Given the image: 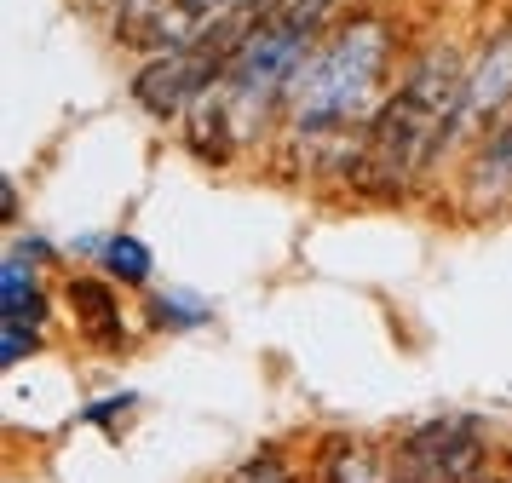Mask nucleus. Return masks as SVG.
<instances>
[{"mask_svg": "<svg viewBox=\"0 0 512 483\" xmlns=\"http://www.w3.org/2000/svg\"><path fill=\"white\" fill-rule=\"evenodd\" d=\"M328 12H334V0H288V6H277V12L242 41V52H236L231 69H225V81L190 110L196 144H202L208 156L236 150V144L265 121V110H271L277 98H288V87H294V75H300L305 58H311L317 29H323Z\"/></svg>", "mask_w": 512, "mask_h": 483, "instance_id": "1", "label": "nucleus"}, {"mask_svg": "<svg viewBox=\"0 0 512 483\" xmlns=\"http://www.w3.org/2000/svg\"><path fill=\"white\" fill-rule=\"evenodd\" d=\"M461 58L443 46L426 52L403 87L374 110V127L357 150V184L380 190V196H403L409 184L438 161V150L455 138V115H461Z\"/></svg>", "mask_w": 512, "mask_h": 483, "instance_id": "2", "label": "nucleus"}, {"mask_svg": "<svg viewBox=\"0 0 512 483\" xmlns=\"http://www.w3.org/2000/svg\"><path fill=\"white\" fill-rule=\"evenodd\" d=\"M392 69V29L380 18H351L334 41H323L294 87L282 98V115L300 138H334L357 127L374 110V92Z\"/></svg>", "mask_w": 512, "mask_h": 483, "instance_id": "3", "label": "nucleus"}, {"mask_svg": "<svg viewBox=\"0 0 512 483\" xmlns=\"http://www.w3.org/2000/svg\"><path fill=\"white\" fill-rule=\"evenodd\" d=\"M271 6L277 0H127L121 6V41L162 58V52L213 41L236 18H254V12H271Z\"/></svg>", "mask_w": 512, "mask_h": 483, "instance_id": "4", "label": "nucleus"}, {"mask_svg": "<svg viewBox=\"0 0 512 483\" xmlns=\"http://www.w3.org/2000/svg\"><path fill=\"white\" fill-rule=\"evenodd\" d=\"M484 472V437L466 420H432L403 443V483H472Z\"/></svg>", "mask_w": 512, "mask_h": 483, "instance_id": "5", "label": "nucleus"}, {"mask_svg": "<svg viewBox=\"0 0 512 483\" xmlns=\"http://www.w3.org/2000/svg\"><path fill=\"white\" fill-rule=\"evenodd\" d=\"M507 110H512V23L495 29V35L484 41V52L466 64L455 133H489Z\"/></svg>", "mask_w": 512, "mask_h": 483, "instance_id": "6", "label": "nucleus"}, {"mask_svg": "<svg viewBox=\"0 0 512 483\" xmlns=\"http://www.w3.org/2000/svg\"><path fill=\"white\" fill-rule=\"evenodd\" d=\"M472 196L484 207H501L512 202V110L484 133V156L472 167Z\"/></svg>", "mask_w": 512, "mask_h": 483, "instance_id": "7", "label": "nucleus"}, {"mask_svg": "<svg viewBox=\"0 0 512 483\" xmlns=\"http://www.w3.org/2000/svg\"><path fill=\"white\" fill-rule=\"evenodd\" d=\"M0 311L6 322H41L47 317V294L35 282V259L29 253H12L6 271H0Z\"/></svg>", "mask_w": 512, "mask_h": 483, "instance_id": "8", "label": "nucleus"}, {"mask_svg": "<svg viewBox=\"0 0 512 483\" xmlns=\"http://www.w3.org/2000/svg\"><path fill=\"white\" fill-rule=\"evenodd\" d=\"M70 299L81 305L87 328H104V340H121V322H116V299H110V288H98V282H70Z\"/></svg>", "mask_w": 512, "mask_h": 483, "instance_id": "9", "label": "nucleus"}, {"mask_svg": "<svg viewBox=\"0 0 512 483\" xmlns=\"http://www.w3.org/2000/svg\"><path fill=\"white\" fill-rule=\"evenodd\" d=\"M104 265H110L121 282H144V276H150V248H144L139 236H110V242H104Z\"/></svg>", "mask_w": 512, "mask_h": 483, "instance_id": "10", "label": "nucleus"}, {"mask_svg": "<svg viewBox=\"0 0 512 483\" xmlns=\"http://www.w3.org/2000/svg\"><path fill=\"white\" fill-rule=\"evenodd\" d=\"M328 478H334V483H392L386 472H380V460H374L369 449H340L334 466H328Z\"/></svg>", "mask_w": 512, "mask_h": 483, "instance_id": "11", "label": "nucleus"}, {"mask_svg": "<svg viewBox=\"0 0 512 483\" xmlns=\"http://www.w3.org/2000/svg\"><path fill=\"white\" fill-rule=\"evenodd\" d=\"M35 340H41V322H6V328H0V363H18V357H29V351H35Z\"/></svg>", "mask_w": 512, "mask_h": 483, "instance_id": "12", "label": "nucleus"}, {"mask_svg": "<svg viewBox=\"0 0 512 483\" xmlns=\"http://www.w3.org/2000/svg\"><path fill=\"white\" fill-rule=\"evenodd\" d=\"M116 6H127V0H116Z\"/></svg>", "mask_w": 512, "mask_h": 483, "instance_id": "13", "label": "nucleus"}]
</instances>
